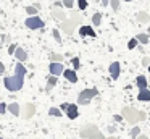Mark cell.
<instances>
[{
    "instance_id": "obj_8",
    "label": "cell",
    "mask_w": 150,
    "mask_h": 139,
    "mask_svg": "<svg viewBox=\"0 0 150 139\" xmlns=\"http://www.w3.org/2000/svg\"><path fill=\"white\" fill-rule=\"evenodd\" d=\"M20 115H23V118H33L34 115H36V105H34L33 102H28L26 105L21 108V112H20Z\"/></svg>"
},
{
    "instance_id": "obj_17",
    "label": "cell",
    "mask_w": 150,
    "mask_h": 139,
    "mask_svg": "<svg viewBox=\"0 0 150 139\" xmlns=\"http://www.w3.org/2000/svg\"><path fill=\"white\" fill-rule=\"evenodd\" d=\"M136 19H137V23H140V24H147V23L150 21V15L147 11H139L136 15Z\"/></svg>"
},
{
    "instance_id": "obj_24",
    "label": "cell",
    "mask_w": 150,
    "mask_h": 139,
    "mask_svg": "<svg viewBox=\"0 0 150 139\" xmlns=\"http://www.w3.org/2000/svg\"><path fill=\"white\" fill-rule=\"evenodd\" d=\"M62 110H60V107H52V108L49 110V115L50 116H62Z\"/></svg>"
},
{
    "instance_id": "obj_3",
    "label": "cell",
    "mask_w": 150,
    "mask_h": 139,
    "mask_svg": "<svg viewBox=\"0 0 150 139\" xmlns=\"http://www.w3.org/2000/svg\"><path fill=\"white\" fill-rule=\"evenodd\" d=\"M81 21H82V18L78 16V11H73V18H66L65 21L60 23V31H63L65 34L71 36L73 32L76 31V28L81 26Z\"/></svg>"
},
{
    "instance_id": "obj_16",
    "label": "cell",
    "mask_w": 150,
    "mask_h": 139,
    "mask_svg": "<svg viewBox=\"0 0 150 139\" xmlns=\"http://www.w3.org/2000/svg\"><path fill=\"white\" fill-rule=\"evenodd\" d=\"M7 112H10L11 115L18 116V115H20V112H21V107H20V103H18V102H11L10 105H7Z\"/></svg>"
},
{
    "instance_id": "obj_28",
    "label": "cell",
    "mask_w": 150,
    "mask_h": 139,
    "mask_svg": "<svg viewBox=\"0 0 150 139\" xmlns=\"http://www.w3.org/2000/svg\"><path fill=\"white\" fill-rule=\"evenodd\" d=\"M137 44H139V42L136 41V37L129 39V41H127V48H129V50H132V48H136V47H137Z\"/></svg>"
},
{
    "instance_id": "obj_34",
    "label": "cell",
    "mask_w": 150,
    "mask_h": 139,
    "mask_svg": "<svg viewBox=\"0 0 150 139\" xmlns=\"http://www.w3.org/2000/svg\"><path fill=\"white\" fill-rule=\"evenodd\" d=\"M7 113V103H0V115Z\"/></svg>"
},
{
    "instance_id": "obj_19",
    "label": "cell",
    "mask_w": 150,
    "mask_h": 139,
    "mask_svg": "<svg viewBox=\"0 0 150 139\" xmlns=\"http://www.w3.org/2000/svg\"><path fill=\"white\" fill-rule=\"evenodd\" d=\"M136 84L139 89H144V87H147L149 84H147V78L144 76V74H139V76L136 78Z\"/></svg>"
},
{
    "instance_id": "obj_39",
    "label": "cell",
    "mask_w": 150,
    "mask_h": 139,
    "mask_svg": "<svg viewBox=\"0 0 150 139\" xmlns=\"http://www.w3.org/2000/svg\"><path fill=\"white\" fill-rule=\"evenodd\" d=\"M53 5H55V8H60V6H63V5H62V2H55Z\"/></svg>"
},
{
    "instance_id": "obj_36",
    "label": "cell",
    "mask_w": 150,
    "mask_h": 139,
    "mask_svg": "<svg viewBox=\"0 0 150 139\" xmlns=\"http://www.w3.org/2000/svg\"><path fill=\"white\" fill-rule=\"evenodd\" d=\"M113 120L115 121H123V116L121 115H113Z\"/></svg>"
},
{
    "instance_id": "obj_2",
    "label": "cell",
    "mask_w": 150,
    "mask_h": 139,
    "mask_svg": "<svg viewBox=\"0 0 150 139\" xmlns=\"http://www.w3.org/2000/svg\"><path fill=\"white\" fill-rule=\"evenodd\" d=\"M79 136L81 139H105V136L102 134V131L98 129L97 125L94 123H87L79 129Z\"/></svg>"
},
{
    "instance_id": "obj_25",
    "label": "cell",
    "mask_w": 150,
    "mask_h": 139,
    "mask_svg": "<svg viewBox=\"0 0 150 139\" xmlns=\"http://www.w3.org/2000/svg\"><path fill=\"white\" fill-rule=\"evenodd\" d=\"M37 11H39V10H37L34 5H28V6H26V13H28V16H34V15H37Z\"/></svg>"
},
{
    "instance_id": "obj_33",
    "label": "cell",
    "mask_w": 150,
    "mask_h": 139,
    "mask_svg": "<svg viewBox=\"0 0 150 139\" xmlns=\"http://www.w3.org/2000/svg\"><path fill=\"white\" fill-rule=\"evenodd\" d=\"M149 65H150V57H144V58H142V66L147 68Z\"/></svg>"
},
{
    "instance_id": "obj_12",
    "label": "cell",
    "mask_w": 150,
    "mask_h": 139,
    "mask_svg": "<svg viewBox=\"0 0 150 139\" xmlns=\"http://www.w3.org/2000/svg\"><path fill=\"white\" fill-rule=\"evenodd\" d=\"M63 78H65L66 81H69V83H78V74H76L74 70H63Z\"/></svg>"
},
{
    "instance_id": "obj_21",
    "label": "cell",
    "mask_w": 150,
    "mask_h": 139,
    "mask_svg": "<svg viewBox=\"0 0 150 139\" xmlns=\"http://www.w3.org/2000/svg\"><path fill=\"white\" fill-rule=\"evenodd\" d=\"M92 24H94L95 26V28H97V26H100L102 24V13H94V15H92Z\"/></svg>"
},
{
    "instance_id": "obj_38",
    "label": "cell",
    "mask_w": 150,
    "mask_h": 139,
    "mask_svg": "<svg viewBox=\"0 0 150 139\" xmlns=\"http://www.w3.org/2000/svg\"><path fill=\"white\" fill-rule=\"evenodd\" d=\"M136 139H149V138H147V136L145 134H139V136H137V138Z\"/></svg>"
},
{
    "instance_id": "obj_4",
    "label": "cell",
    "mask_w": 150,
    "mask_h": 139,
    "mask_svg": "<svg viewBox=\"0 0 150 139\" xmlns=\"http://www.w3.org/2000/svg\"><path fill=\"white\" fill-rule=\"evenodd\" d=\"M121 116H123V120L129 126H134V125H137V123H140L139 121V110H137V108L124 107V108L121 110Z\"/></svg>"
},
{
    "instance_id": "obj_35",
    "label": "cell",
    "mask_w": 150,
    "mask_h": 139,
    "mask_svg": "<svg viewBox=\"0 0 150 139\" xmlns=\"http://www.w3.org/2000/svg\"><path fill=\"white\" fill-rule=\"evenodd\" d=\"M15 48H16V44H10V45H8V53H10V55H13Z\"/></svg>"
},
{
    "instance_id": "obj_5",
    "label": "cell",
    "mask_w": 150,
    "mask_h": 139,
    "mask_svg": "<svg viewBox=\"0 0 150 139\" xmlns=\"http://www.w3.org/2000/svg\"><path fill=\"white\" fill-rule=\"evenodd\" d=\"M98 94L97 87H89V89H82L78 94V105H89L91 100Z\"/></svg>"
},
{
    "instance_id": "obj_10",
    "label": "cell",
    "mask_w": 150,
    "mask_h": 139,
    "mask_svg": "<svg viewBox=\"0 0 150 139\" xmlns=\"http://www.w3.org/2000/svg\"><path fill=\"white\" fill-rule=\"evenodd\" d=\"M63 70H65V66H63V63H60V61H50V66H49V71L50 74H53V76H62Z\"/></svg>"
},
{
    "instance_id": "obj_14",
    "label": "cell",
    "mask_w": 150,
    "mask_h": 139,
    "mask_svg": "<svg viewBox=\"0 0 150 139\" xmlns=\"http://www.w3.org/2000/svg\"><path fill=\"white\" fill-rule=\"evenodd\" d=\"M52 18L62 23V21H65V19H66V13L63 11L62 8H53V11H52Z\"/></svg>"
},
{
    "instance_id": "obj_1",
    "label": "cell",
    "mask_w": 150,
    "mask_h": 139,
    "mask_svg": "<svg viewBox=\"0 0 150 139\" xmlns=\"http://www.w3.org/2000/svg\"><path fill=\"white\" fill-rule=\"evenodd\" d=\"M28 70L21 61H18L15 65V73L13 76H7L4 79V86L7 87V91L10 92H18V91L23 89V84H24V76H26Z\"/></svg>"
},
{
    "instance_id": "obj_42",
    "label": "cell",
    "mask_w": 150,
    "mask_h": 139,
    "mask_svg": "<svg viewBox=\"0 0 150 139\" xmlns=\"http://www.w3.org/2000/svg\"><path fill=\"white\" fill-rule=\"evenodd\" d=\"M147 84H149V86H150V78H147Z\"/></svg>"
},
{
    "instance_id": "obj_6",
    "label": "cell",
    "mask_w": 150,
    "mask_h": 139,
    "mask_svg": "<svg viewBox=\"0 0 150 139\" xmlns=\"http://www.w3.org/2000/svg\"><path fill=\"white\" fill-rule=\"evenodd\" d=\"M60 110L66 113L69 120H76L79 116V108H78V103H62L60 105Z\"/></svg>"
},
{
    "instance_id": "obj_7",
    "label": "cell",
    "mask_w": 150,
    "mask_h": 139,
    "mask_svg": "<svg viewBox=\"0 0 150 139\" xmlns=\"http://www.w3.org/2000/svg\"><path fill=\"white\" fill-rule=\"evenodd\" d=\"M24 24H26V28L34 29V31H36V29H42L44 26H45V23H44L37 15H34V16H29V18H26Z\"/></svg>"
},
{
    "instance_id": "obj_40",
    "label": "cell",
    "mask_w": 150,
    "mask_h": 139,
    "mask_svg": "<svg viewBox=\"0 0 150 139\" xmlns=\"http://www.w3.org/2000/svg\"><path fill=\"white\" fill-rule=\"evenodd\" d=\"M108 3H110V0H102V5H105V6H107Z\"/></svg>"
},
{
    "instance_id": "obj_41",
    "label": "cell",
    "mask_w": 150,
    "mask_h": 139,
    "mask_svg": "<svg viewBox=\"0 0 150 139\" xmlns=\"http://www.w3.org/2000/svg\"><path fill=\"white\" fill-rule=\"evenodd\" d=\"M105 139H116L115 136H108V138H105Z\"/></svg>"
},
{
    "instance_id": "obj_18",
    "label": "cell",
    "mask_w": 150,
    "mask_h": 139,
    "mask_svg": "<svg viewBox=\"0 0 150 139\" xmlns=\"http://www.w3.org/2000/svg\"><path fill=\"white\" fill-rule=\"evenodd\" d=\"M57 83H58V78L53 76V74H49V78H47V87H45L47 92H50V91L57 86Z\"/></svg>"
},
{
    "instance_id": "obj_15",
    "label": "cell",
    "mask_w": 150,
    "mask_h": 139,
    "mask_svg": "<svg viewBox=\"0 0 150 139\" xmlns=\"http://www.w3.org/2000/svg\"><path fill=\"white\" fill-rule=\"evenodd\" d=\"M137 100L139 102H150V91L147 87L144 89H139V96H137Z\"/></svg>"
},
{
    "instance_id": "obj_43",
    "label": "cell",
    "mask_w": 150,
    "mask_h": 139,
    "mask_svg": "<svg viewBox=\"0 0 150 139\" xmlns=\"http://www.w3.org/2000/svg\"><path fill=\"white\" fill-rule=\"evenodd\" d=\"M147 70H149V73H150V65H149V66H147Z\"/></svg>"
},
{
    "instance_id": "obj_31",
    "label": "cell",
    "mask_w": 150,
    "mask_h": 139,
    "mask_svg": "<svg viewBox=\"0 0 150 139\" xmlns=\"http://www.w3.org/2000/svg\"><path fill=\"white\" fill-rule=\"evenodd\" d=\"M74 2H76V0H63L62 5H63V6H66V8H71V6L74 5Z\"/></svg>"
},
{
    "instance_id": "obj_11",
    "label": "cell",
    "mask_w": 150,
    "mask_h": 139,
    "mask_svg": "<svg viewBox=\"0 0 150 139\" xmlns=\"http://www.w3.org/2000/svg\"><path fill=\"white\" fill-rule=\"evenodd\" d=\"M108 71H110L111 79H115V81L120 79V74H121V65H120V61H113V63H110Z\"/></svg>"
},
{
    "instance_id": "obj_26",
    "label": "cell",
    "mask_w": 150,
    "mask_h": 139,
    "mask_svg": "<svg viewBox=\"0 0 150 139\" xmlns=\"http://www.w3.org/2000/svg\"><path fill=\"white\" fill-rule=\"evenodd\" d=\"M108 5H111V10H113L115 13L120 11V0H110V3Z\"/></svg>"
},
{
    "instance_id": "obj_30",
    "label": "cell",
    "mask_w": 150,
    "mask_h": 139,
    "mask_svg": "<svg viewBox=\"0 0 150 139\" xmlns=\"http://www.w3.org/2000/svg\"><path fill=\"white\" fill-rule=\"evenodd\" d=\"M52 36H53V39H55L58 44H62V36H60V31H58V29H53Z\"/></svg>"
},
{
    "instance_id": "obj_32",
    "label": "cell",
    "mask_w": 150,
    "mask_h": 139,
    "mask_svg": "<svg viewBox=\"0 0 150 139\" xmlns=\"http://www.w3.org/2000/svg\"><path fill=\"white\" fill-rule=\"evenodd\" d=\"M147 120V113L144 110H139V121H145Z\"/></svg>"
},
{
    "instance_id": "obj_13",
    "label": "cell",
    "mask_w": 150,
    "mask_h": 139,
    "mask_svg": "<svg viewBox=\"0 0 150 139\" xmlns=\"http://www.w3.org/2000/svg\"><path fill=\"white\" fill-rule=\"evenodd\" d=\"M13 55L16 57L18 61H21V63H24V61L28 60V52L24 50V48H21V47H16V48H15Z\"/></svg>"
},
{
    "instance_id": "obj_44",
    "label": "cell",
    "mask_w": 150,
    "mask_h": 139,
    "mask_svg": "<svg viewBox=\"0 0 150 139\" xmlns=\"http://www.w3.org/2000/svg\"><path fill=\"white\" fill-rule=\"evenodd\" d=\"M124 2H131V0H124Z\"/></svg>"
},
{
    "instance_id": "obj_29",
    "label": "cell",
    "mask_w": 150,
    "mask_h": 139,
    "mask_svg": "<svg viewBox=\"0 0 150 139\" xmlns=\"http://www.w3.org/2000/svg\"><path fill=\"white\" fill-rule=\"evenodd\" d=\"M71 65H73V68H74V71L79 70V66H81V61H79V58H78V57H73V58H71Z\"/></svg>"
},
{
    "instance_id": "obj_37",
    "label": "cell",
    "mask_w": 150,
    "mask_h": 139,
    "mask_svg": "<svg viewBox=\"0 0 150 139\" xmlns=\"http://www.w3.org/2000/svg\"><path fill=\"white\" fill-rule=\"evenodd\" d=\"M4 73H5V65L0 61V74H4Z\"/></svg>"
},
{
    "instance_id": "obj_45",
    "label": "cell",
    "mask_w": 150,
    "mask_h": 139,
    "mask_svg": "<svg viewBox=\"0 0 150 139\" xmlns=\"http://www.w3.org/2000/svg\"><path fill=\"white\" fill-rule=\"evenodd\" d=\"M0 139H4V138H2V136H0Z\"/></svg>"
},
{
    "instance_id": "obj_23",
    "label": "cell",
    "mask_w": 150,
    "mask_h": 139,
    "mask_svg": "<svg viewBox=\"0 0 150 139\" xmlns=\"http://www.w3.org/2000/svg\"><path fill=\"white\" fill-rule=\"evenodd\" d=\"M50 61H60V63H63V60H65V57H63L62 53H55V52H53V53H50Z\"/></svg>"
},
{
    "instance_id": "obj_27",
    "label": "cell",
    "mask_w": 150,
    "mask_h": 139,
    "mask_svg": "<svg viewBox=\"0 0 150 139\" xmlns=\"http://www.w3.org/2000/svg\"><path fill=\"white\" fill-rule=\"evenodd\" d=\"M76 2H78V8H79V10H82V11H84V10L89 6L87 0H76Z\"/></svg>"
},
{
    "instance_id": "obj_22",
    "label": "cell",
    "mask_w": 150,
    "mask_h": 139,
    "mask_svg": "<svg viewBox=\"0 0 150 139\" xmlns=\"http://www.w3.org/2000/svg\"><path fill=\"white\" fill-rule=\"evenodd\" d=\"M139 134H140V128H139L137 125H134L132 128H131V131H129V138H131V139H136Z\"/></svg>"
},
{
    "instance_id": "obj_9",
    "label": "cell",
    "mask_w": 150,
    "mask_h": 139,
    "mask_svg": "<svg viewBox=\"0 0 150 139\" xmlns=\"http://www.w3.org/2000/svg\"><path fill=\"white\" fill-rule=\"evenodd\" d=\"M78 32H79V36L81 37H95L97 36V32L94 31V26H86V24H81V26H78Z\"/></svg>"
},
{
    "instance_id": "obj_20",
    "label": "cell",
    "mask_w": 150,
    "mask_h": 139,
    "mask_svg": "<svg viewBox=\"0 0 150 139\" xmlns=\"http://www.w3.org/2000/svg\"><path fill=\"white\" fill-rule=\"evenodd\" d=\"M136 41L139 42V44H149V34H145V32H139V34L136 36Z\"/></svg>"
}]
</instances>
